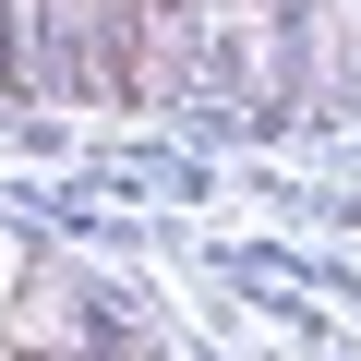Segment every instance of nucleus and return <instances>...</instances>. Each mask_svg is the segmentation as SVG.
Returning <instances> with one entry per match:
<instances>
[{"instance_id":"f257e3e1","label":"nucleus","mask_w":361,"mask_h":361,"mask_svg":"<svg viewBox=\"0 0 361 361\" xmlns=\"http://www.w3.org/2000/svg\"><path fill=\"white\" fill-rule=\"evenodd\" d=\"M145 0H13V85L0 97H133Z\"/></svg>"}]
</instances>
